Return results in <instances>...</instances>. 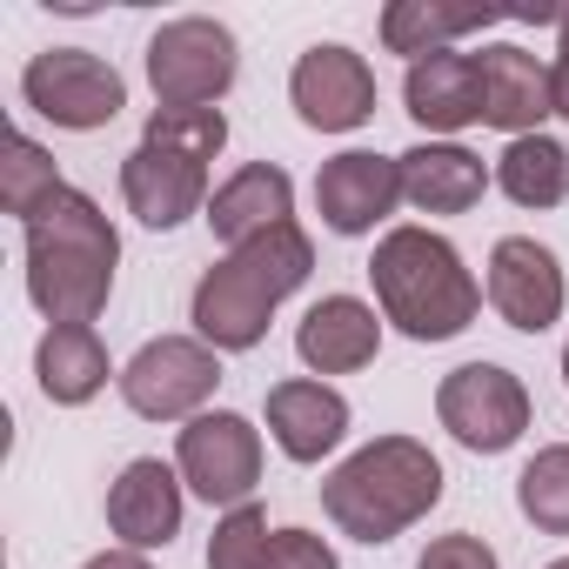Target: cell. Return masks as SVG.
Listing matches in <instances>:
<instances>
[{"mask_svg": "<svg viewBox=\"0 0 569 569\" xmlns=\"http://www.w3.org/2000/svg\"><path fill=\"white\" fill-rule=\"evenodd\" d=\"M369 281L382 322H396L409 342H449L482 309V281L469 274L462 248L436 228H389L369 254Z\"/></svg>", "mask_w": 569, "mask_h": 569, "instance_id": "obj_3", "label": "cell"}, {"mask_svg": "<svg viewBox=\"0 0 569 569\" xmlns=\"http://www.w3.org/2000/svg\"><path fill=\"white\" fill-rule=\"evenodd\" d=\"M316 274V241L296 228V221H281L241 248H228L201 281H194V302H188V322L194 336L221 356H241L268 336V316L289 302L302 281Z\"/></svg>", "mask_w": 569, "mask_h": 569, "instance_id": "obj_2", "label": "cell"}, {"mask_svg": "<svg viewBox=\"0 0 569 569\" xmlns=\"http://www.w3.org/2000/svg\"><path fill=\"white\" fill-rule=\"evenodd\" d=\"M496 188H502L516 208H562V201H569V148L549 141V134L509 141L502 161H496Z\"/></svg>", "mask_w": 569, "mask_h": 569, "instance_id": "obj_23", "label": "cell"}, {"mask_svg": "<svg viewBox=\"0 0 569 569\" xmlns=\"http://www.w3.org/2000/svg\"><path fill=\"white\" fill-rule=\"evenodd\" d=\"M268 436L289 462H322L349 436V396L329 389L322 376H296L268 389Z\"/></svg>", "mask_w": 569, "mask_h": 569, "instance_id": "obj_15", "label": "cell"}, {"mask_svg": "<svg viewBox=\"0 0 569 569\" xmlns=\"http://www.w3.org/2000/svg\"><path fill=\"white\" fill-rule=\"evenodd\" d=\"M416 569H502V562H496V549H489L482 536L456 529V536H436V542L422 549V562H416Z\"/></svg>", "mask_w": 569, "mask_h": 569, "instance_id": "obj_29", "label": "cell"}, {"mask_svg": "<svg viewBox=\"0 0 569 569\" xmlns=\"http://www.w3.org/2000/svg\"><path fill=\"white\" fill-rule=\"evenodd\" d=\"M402 108H409V121L429 128V134H462V128H476V121H482V68H476V54L449 48V54L409 61Z\"/></svg>", "mask_w": 569, "mask_h": 569, "instance_id": "obj_17", "label": "cell"}, {"mask_svg": "<svg viewBox=\"0 0 569 569\" xmlns=\"http://www.w3.org/2000/svg\"><path fill=\"white\" fill-rule=\"evenodd\" d=\"M61 188H68V181H61L54 154H48L34 134H8V161H0V208L21 214V228H28Z\"/></svg>", "mask_w": 569, "mask_h": 569, "instance_id": "obj_24", "label": "cell"}, {"mask_svg": "<svg viewBox=\"0 0 569 569\" xmlns=\"http://www.w3.org/2000/svg\"><path fill=\"white\" fill-rule=\"evenodd\" d=\"M21 101H28L41 121L68 128V134H94V128H108V121L128 108V81H121L101 54H88V48H48V54L28 61Z\"/></svg>", "mask_w": 569, "mask_h": 569, "instance_id": "obj_8", "label": "cell"}, {"mask_svg": "<svg viewBox=\"0 0 569 569\" xmlns=\"http://www.w3.org/2000/svg\"><path fill=\"white\" fill-rule=\"evenodd\" d=\"M174 469L208 509H241L261 489V429L234 409H208L181 429Z\"/></svg>", "mask_w": 569, "mask_h": 569, "instance_id": "obj_9", "label": "cell"}, {"mask_svg": "<svg viewBox=\"0 0 569 569\" xmlns=\"http://www.w3.org/2000/svg\"><path fill=\"white\" fill-rule=\"evenodd\" d=\"M289 101L316 134H356L376 114V68L342 41H316L289 74Z\"/></svg>", "mask_w": 569, "mask_h": 569, "instance_id": "obj_11", "label": "cell"}, {"mask_svg": "<svg viewBox=\"0 0 569 569\" xmlns=\"http://www.w3.org/2000/svg\"><path fill=\"white\" fill-rule=\"evenodd\" d=\"M542 569H569V556H556V562H542Z\"/></svg>", "mask_w": 569, "mask_h": 569, "instance_id": "obj_33", "label": "cell"}, {"mask_svg": "<svg viewBox=\"0 0 569 569\" xmlns=\"http://www.w3.org/2000/svg\"><path fill=\"white\" fill-rule=\"evenodd\" d=\"M502 21L496 8H429V0H396L382 8V48L389 54H409V61H429V54H449L462 34Z\"/></svg>", "mask_w": 569, "mask_h": 569, "instance_id": "obj_22", "label": "cell"}, {"mask_svg": "<svg viewBox=\"0 0 569 569\" xmlns=\"http://www.w3.org/2000/svg\"><path fill=\"white\" fill-rule=\"evenodd\" d=\"M436 422H442L462 449L502 456V449H516L522 429H529V389H522V376L502 369V362H462V369H449L442 389H436Z\"/></svg>", "mask_w": 569, "mask_h": 569, "instance_id": "obj_7", "label": "cell"}, {"mask_svg": "<svg viewBox=\"0 0 569 569\" xmlns=\"http://www.w3.org/2000/svg\"><path fill=\"white\" fill-rule=\"evenodd\" d=\"M114 268H121V234L94 194L61 188L28 221V296L48 316V329H94V316L114 296Z\"/></svg>", "mask_w": 569, "mask_h": 569, "instance_id": "obj_1", "label": "cell"}, {"mask_svg": "<svg viewBox=\"0 0 569 569\" xmlns=\"http://www.w3.org/2000/svg\"><path fill=\"white\" fill-rule=\"evenodd\" d=\"M556 28H562V54H569V14H556Z\"/></svg>", "mask_w": 569, "mask_h": 569, "instance_id": "obj_32", "label": "cell"}, {"mask_svg": "<svg viewBox=\"0 0 569 569\" xmlns=\"http://www.w3.org/2000/svg\"><path fill=\"white\" fill-rule=\"evenodd\" d=\"M516 509L542 536H569V442H549L516 476Z\"/></svg>", "mask_w": 569, "mask_h": 569, "instance_id": "obj_25", "label": "cell"}, {"mask_svg": "<svg viewBox=\"0 0 569 569\" xmlns=\"http://www.w3.org/2000/svg\"><path fill=\"white\" fill-rule=\"evenodd\" d=\"M442 502V462L416 436H376L322 476V509L356 542H396Z\"/></svg>", "mask_w": 569, "mask_h": 569, "instance_id": "obj_4", "label": "cell"}, {"mask_svg": "<svg viewBox=\"0 0 569 569\" xmlns=\"http://www.w3.org/2000/svg\"><path fill=\"white\" fill-rule=\"evenodd\" d=\"M562 382H569V349H562Z\"/></svg>", "mask_w": 569, "mask_h": 569, "instance_id": "obj_34", "label": "cell"}, {"mask_svg": "<svg viewBox=\"0 0 569 569\" xmlns=\"http://www.w3.org/2000/svg\"><path fill=\"white\" fill-rule=\"evenodd\" d=\"M476 68H482V121H489V128H502L509 141L536 134V121H542V114H556L549 68H542L529 48L496 41V48H482V54H476Z\"/></svg>", "mask_w": 569, "mask_h": 569, "instance_id": "obj_18", "label": "cell"}, {"mask_svg": "<svg viewBox=\"0 0 569 569\" xmlns=\"http://www.w3.org/2000/svg\"><path fill=\"white\" fill-rule=\"evenodd\" d=\"M402 201V154H376V148H349L336 161H322L316 174V208H322V228L336 234H376Z\"/></svg>", "mask_w": 569, "mask_h": 569, "instance_id": "obj_12", "label": "cell"}, {"mask_svg": "<svg viewBox=\"0 0 569 569\" xmlns=\"http://www.w3.org/2000/svg\"><path fill=\"white\" fill-rule=\"evenodd\" d=\"M81 569H154L141 549H101V556H88Z\"/></svg>", "mask_w": 569, "mask_h": 569, "instance_id": "obj_30", "label": "cell"}, {"mask_svg": "<svg viewBox=\"0 0 569 569\" xmlns=\"http://www.w3.org/2000/svg\"><path fill=\"white\" fill-rule=\"evenodd\" d=\"M181 509H188V482L161 456H134L108 482V529L121 536V549H141V556L168 549L181 536Z\"/></svg>", "mask_w": 569, "mask_h": 569, "instance_id": "obj_13", "label": "cell"}, {"mask_svg": "<svg viewBox=\"0 0 569 569\" xmlns=\"http://www.w3.org/2000/svg\"><path fill=\"white\" fill-rule=\"evenodd\" d=\"M114 382L141 422H194V416H208V402L221 389V356L201 336H154L134 349V362Z\"/></svg>", "mask_w": 569, "mask_h": 569, "instance_id": "obj_5", "label": "cell"}, {"mask_svg": "<svg viewBox=\"0 0 569 569\" xmlns=\"http://www.w3.org/2000/svg\"><path fill=\"white\" fill-rule=\"evenodd\" d=\"M489 168L482 154H469L462 141H416L402 154V201L416 214H469L489 194Z\"/></svg>", "mask_w": 569, "mask_h": 569, "instance_id": "obj_20", "label": "cell"}, {"mask_svg": "<svg viewBox=\"0 0 569 569\" xmlns=\"http://www.w3.org/2000/svg\"><path fill=\"white\" fill-rule=\"evenodd\" d=\"M108 376H114V362H108V349H101L94 329H48L41 349H34V382H41V396L54 409L94 402L108 389Z\"/></svg>", "mask_w": 569, "mask_h": 569, "instance_id": "obj_21", "label": "cell"}, {"mask_svg": "<svg viewBox=\"0 0 569 569\" xmlns=\"http://www.w3.org/2000/svg\"><path fill=\"white\" fill-rule=\"evenodd\" d=\"M234 68H241V48L208 14H181L148 41V88L161 108H214L234 88Z\"/></svg>", "mask_w": 569, "mask_h": 569, "instance_id": "obj_6", "label": "cell"}, {"mask_svg": "<svg viewBox=\"0 0 569 569\" xmlns=\"http://www.w3.org/2000/svg\"><path fill=\"white\" fill-rule=\"evenodd\" d=\"M261 569H342V562H336V549L316 529H274Z\"/></svg>", "mask_w": 569, "mask_h": 569, "instance_id": "obj_28", "label": "cell"}, {"mask_svg": "<svg viewBox=\"0 0 569 569\" xmlns=\"http://www.w3.org/2000/svg\"><path fill=\"white\" fill-rule=\"evenodd\" d=\"M268 516L254 509V502H241V509H228L221 522H214V536H208V569H261V556H268Z\"/></svg>", "mask_w": 569, "mask_h": 569, "instance_id": "obj_27", "label": "cell"}, {"mask_svg": "<svg viewBox=\"0 0 569 569\" xmlns=\"http://www.w3.org/2000/svg\"><path fill=\"white\" fill-rule=\"evenodd\" d=\"M141 141L174 148V154H188V161H214V154L228 148V114H221V108H154V121H148Z\"/></svg>", "mask_w": 569, "mask_h": 569, "instance_id": "obj_26", "label": "cell"}, {"mask_svg": "<svg viewBox=\"0 0 569 569\" xmlns=\"http://www.w3.org/2000/svg\"><path fill=\"white\" fill-rule=\"evenodd\" d=\"M121 201L141 228H181L188 214H208V161L141 141L121 161Z\"/></svg>", "mask_w": 569, "mask_h": 569, "instance_id": "obj_14", "label": "cell"}, {"mask_svg": "<svg viewBox=\"0 0 569 569\" xmlns=\"http://www.w3.org/2000/svg\"><path fill=\"white\" fill-rule=\"evenodd\" d=\"M281 221H296V181L274 161H248L208 194V228L228 248H241V241H254V234H268Z\"/></svg>", "mask_w": 569, "mask_h": 569, "instance_id": "obj_19", "label": "cell"}, {"mask_svg": "<svg viewBox=\"0 0 569 569\" xmlns=\"http://www.w3.org/2000/svg\"><path fill=\"white\" fill-rule=\"evenodd\" d=\"M489 309L522 329V336H542L562 322V302H569V281H562V261L556 248H542L536 234H502L489 248Z\"/></svg>", "mask_w": 569, "mask_h": 569, "instance_id": "obj_10", "label": "cell"}, {"mask_svg": "<svg viewBox=\"0 0 569 569\" xmlns=\"http://www.w3.org/2000/svg\"><path fill=\"white\" fill-rule=\"evenodd\" d=\"M549 94H556V114L569 121V54H556V68H549Z\"/></svg>", "mask_w": 569, "mask_h": 569, "instance_id": "obj_31", "label": "cell"}, {"mask_svg": "<svg viewBox=\"0 0 569 569\" xmlns=\"http://www.w3.org/2000/svg\"><path fill=\"white\" fill-rule=\"evenodd\" d=\"M376 349H382V316L362 296H322L296 329V356L309 376H356L376 362Z\"/></svg>", "mask_w": 569, "mask_h": 569, "instance_id": "obj_16", "label": "cell"}]
</instances>
